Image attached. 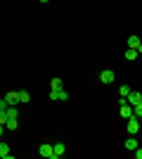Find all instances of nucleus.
<instances>
[{"label":"nucleus","instance_id":"7ed1b4c3","mask_svg":"<svg viewBox=\"0 0 142 159\" xmlns=\"http://www.w3.org/2000/svg\"><path fill=\"white\" fill-rule=\"evenodd\" d=\"M123 100H126L130 107H133V105H142V93H137V90H130V93L126 95Z\"/></svg>","mask_w":142,"mask_h":159},{"label":"nucleus","instance_id":"20e7f679","mask_svg":"<svg viewBox=\"0 0 142 159\" xmlns=\"http://www.w3.org/2000/svg\"><path fill=\"white\" fill-rule=\"evenodd\" d=\"M126 131H128L130 135H137V133H140V119H133V116H130V119H128V126H126Z\"/></svg>","mask_w":142,"mask_h":159},{"label":"nucleus","instance_id":"2eb2a0df","mask_svg":"<svg viewBox=\"0 0 142 159\" xmlns=\"http://www.w3.org/2000/svg\"><path fill=\"white\" fill-rule=\"evenodd\" d=\"M137 55H140V52H137V50H133V48H128V50H126V60H130V62H133V60H137Z\"/></svg>","mask_w":142,"mask_h":159},{"label":"nucleus","instance_id":"4468645a","mask_svg":"<svg viewBox=\"0 0 142 159\" xmlns=\"http://www.w3.org/2000/svg\"><path fill=\"white\" fill-rule=\"evenodd\" d=\"M17 98H19V102H24V105H26L28 100H31V95H28V90H17Z\"/></svg>","mask_w":142,"mask_h":159},{"label":"nucleus","instance_id":"f03ea898","mask_svg":"<svg viewBox=\"0 0 142 159\" xmlns=\"http://www.w3.org/2000/svg\"><path fill=\"white\" fill-rule=\"evenodd\" d=\"M100 81L104 83V86H109V83H114V81H116V74L111 71V69H102V71H100Z\"/></svg>","mask_w":142,"mask_h":159},{"label":"nucleus","instance_id":"f3484780","mask_svg":"<svg viewBox=\"0 0 142 159\" xmlns=\"http://www.w3.org/2000/svg\"><path fill=\"white\" fill-rule=\"evenodd\" d=\"M133 119H142V105H133Z\"/></svg>","mask_w":142,"mask_h":159},{"label":"nucleus","instance_id":"9d476101","mask_svg":"<svg viewBox=\"0 0 142 159\" xmlns=\"http://www.w3.org/2000/svg\"><path fill=\"white\" fill-rule=\"evenodd\" d=\"M0 159H12V152H10L7 143H0Z\"/></svg>","mask_w":142,"mask_h":159},{"label":"nucleus","instance_id":"dca6fc26","mask_svg":"<svg viewBox=\"0 0 142 159\" xmlns=\"http://www.w3.org/2000/svg\"><path fill=\"white\" fill-rule=\"evenodd\" d=\"M50 88H52V90H57V88H64V86H62V79H59V76H54V79L50 81Z\"/></svg>","mask_w":142,"mask_h":159},{"label":"nucleus","instance_id":"aec40b11","mask_svg":"<svg viewBox=\"0 0 142 159\" xmlns=\"http://www.w3.org/2000/svg\"><path fill=\"white\" fill-rule=\"evenodd\" d=\"M5 119H7V116H5V109H0V124H2V126H5Z\"/></svg>","mask_w":142,"mask_h":159},{"label":"nucleus","instance_id":"39448f33","mask_svg":"<svg viewBox=\"0 0 142 159\" xmlns=\"http://www.w3.org/2000/svg\"><path fill=\"white\" fill-rule=\"evenodd\" d=\"M50 98H52V100H62V102H67V100H69V93L64 90V88H57V90H50Z\"/></svg>","mask_w":142,"mask_h":159},{"label":"nucleus","instance_id":"412c9836","mask_svg":"<svg viewBox=\"0 0 142 159\" xmlns=\"http://www.w3.org/2000/svg\"><path fill=\"white\" fill-rule=\"evenodd\" d=\"M5 107H7V102H5V100H0V109H5Z\"/></svg>","mask_w":142,"mask_h":159},{"label":"nucleus","instance_id":"0eeeda50","mask_svg":"<svg viewBox=\"0 0 142 159\" xmlns=\"http://www.w3.org/2000/svg\"><path fill=\"white\" fill-rule=\"evenodd\" d=\"M38 152H41V157H45V159H54L52 157V145H50V143H43Z\"/></svg>","mask_w":142,"mask_h":159},{"label":"nucleus","instance_id":"ddd939ff","mask_svg":"<svg viewBox=\"0 0 142 159\" xmlns=\"http://www.w3.org/2000/svg\"><path fill=\"white\" fill-rule=\"evenodd\" d=\"M5 102H7V105H17V102H19V98H17V90H12V93H7V95H5Z\"/></svg>","mask_w":142,"mask_h":159},{"label":"nucleus","instance_id":"9b49d317","mask_svg":"<svg viewBox=\"0 0 142 159\" xmlns=\"http://www.w3.org/2000/svg\"><path fill=\"white\" fill-rule=\"evenodd\" d=\"M123 145H126V150H130V152H133V150L137 147V138H135V135H130V138H126V143H123Z\"/></svg>","mask_w":142,"mask_h":159},{"label":"nucleus","instance_id":"f257e3e1","mask_svg":"<svg viewBox=\"0 0 142 159\" xmlns=\"http://www.w3.org/2000/svg\"><path fill=\"white\" fill-rule=\"evenodd\" d=\"M118 116H121V119H130V116H133V107H130L123 98L118 100Z\"/></svg>","mask_w":142,"mask_h":159},{"label":"nucleus","instance_id":"4be33fe9","mask_svg":"<svg viewBox=\"0 0 142 159\" xmlns=\"http://www.w3.org/2000/svg\"><path fill=\"white\" fill-rule=\"evenodd\" d=\"M2 133H5V126H2V124H0V135H2Z\"/></svg>","mask_w":142,"mask_h":159},{"label":"nucleus","instance_id":"6ab92c4d","mask_svg":"<svg viewBox=\"0 0 142 159\" xmlns=\"http://www.w3.org/2000/svg\"><path fill=\"white\" fill-rule=\"evenodd\" d=\"M133 154H135V159H142V150H140V147H135V150H133Z\"/></svg>","mask_w":142,"mask_h":159},{"label":"nucleus","instance_id":"a211bd4d","mask_svg":"<svg viewBox=\"0 0 142 159\" xmlns=\"http://www.w3.org/2000/svg\"><path fill=\"white\" fill-rule=\"evenodd\" d=\"M128 93H130V86H126V83H123V86H118V95H121V98H126Z\"/></svg>","mask_w":142,"mask_h":159},{"label":"nucleus","instance_id":"5701e85b","mask_svg":"<svg viewBox=\"0 0 142 159\" xmlns=\"http://www.w3.org/2000/svg\"><path fill=\"white\" fill-rule=\"evenodd\" d=\"M41 2H50V0H41Z\"/></svg>","mask_w":142,"mask_h":159},{"label":"nucleus","instance_id":"423d86ee","mask_svg":"<svg viewBox=\"0 0 142 159\" xmlns=\"http://www.w3.org/2000/svg\"><path fill=\"white\" fill-rule=\"evenodd\" d=\"M64 152H67V145H64V143H54L52 145V157L54 159H59Z\"/></svg>","mask_w":142,"mask_h":159},{"label":"nucleus","instance_id":"6e6552de","mask_svg":"<svg viewBox=\"0 0 142 159\" xmlns=\"http://www.w3.org/2000/svg\"><path fill=\"white\" fill-rule=\"evenodd\" d=\"M128 48H133V50L142 52V40L137 38V36H128Z\"/></svg>","mask_w":142,"mask_h":159},{"label":"nucleus","instance_id":"1a4fd4ad","mask_svg":"<svg viewBox=\"0 0 142 159\" xmlns=\"http://www.w3.org/2000/svg\"><path fill=\"white\" fill-rule=\"evenodd\" d=\"M5 116H7V119H17V116H19L17 105H7V107H5Z\"/></svg>","mask_w":142,"mask_h":159},{"label":"nucleus","instance_id":"f8f14e48","mask_svg":"<svg viewBox=\"0 0 142 159\" xmlns=\"http://www.w3.org/2000/svg\"><path fill=\"white\" fill-rule=\"evenodd\" d=\"M17 128H19L17 119H5V131H17Z\"/></svg>","mask_w":142,"mask_h":159}]
</instances>
